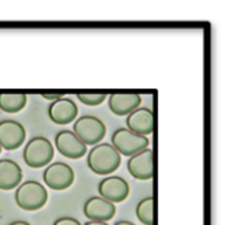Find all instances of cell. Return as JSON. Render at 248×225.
<instances>
[{
    "instance_id": "6da1fadb",
    "label": "cell",
    "mask_w": 248,
    "mask_h": 225,
    "mask_svg": "<svg viewBox=\"0 0 248 225\" xmlns=\"http://www.w3.org/2000/svg\"><path fill=\"white\" fill-rule=\"evenodd\" d=\"M121 161L122 159L119 153L109 143L93 145L87 154V167L94 175L100 176H109L110 173H115L119 169Z\"/></svg>"
},
{
    "instance_id": "7a4b0ae2",
    "label": "cell",
    "mask_w": 248,
    "mask_h": 225,
    "mask_svg": "<svg viewBox=\"0 0 248 225\" xmlns=\"http://www.w3.org/2000/svg\"><path fill=\"white\" fill-rule=\"evenodd\" d=\"M48 201V192L44 185L36 180H26L16 188L15 202L23 211H38L45 207Z\"/></svg>"
},
{
    "instance_id": "3957f363",
    "label": "cell",
    "mask_w": 248,
    "mask_h": 225,
    "mask_svg": "<svg viewBox=\"0 0 248 225\" xmlns=\"http://www.w3.org/2000/svg\"><path fill=\"white\" fill-rule=\"evenodd\" d=\"M54 145L45 137L31 138L23 148V161L32 169L48 166L54 159Z\"/></svg>"
},
{
    "instance_id": "277c9868",
    "label": "cell",
    "mask_w": 248,
    "mask_h": 225,
    "mask_svg": "<svg viewBox=\"0 0 248 225\" xmlns=\"http://www.w3.org/2000/svg\"><path fill=\"white\" fill-rule=\"evenodd\" d=\"M73 132L80 141L87 145H97L106 135V125L102 119L93 115H84L74 122Z\"/></svg>"
},
{
    "instance_id": "5b68a950",
    "label": "cell",
    "mask_w": 248,
    "mask_h": 225,
    "mask_svg": "<svg viewBox=\"0 0 248 225\" xmlns=\"http://www.w3.org/2000/svg\"><path fill=\"white\" fill-rule=\"evenodd\" d=\"M110 145L119 153V156L132 157L137 153L148 148L150 140L147 137L131 132L126 128H118L110 138Z\"/></svg>"
},
{
    "instance_id": "8992f818",
    "label": "cell",
    "mask_w": 248,
    "mask_h": 225,
    "mask_svg": "<svg viewBox=\"0 0 248 225\" xmlns=\"http://www.w3.org/2000/svg\"><path fill=\"white\" fill-rule=\"evenodd\" d=\"M44 183L52 191H65L68 189L76 179L74 170L71 166L62 161H55L46 166L44 172Z\"/></svg>"
},
{
    "instance_id": "52a82bcc",
    "label": "cell",
    "mask_w": 248,
    "mask_h": 225,
    "mask_svg": "<svg viewBox=\"0 0 248 225\" xmlns=\"http://www.w3.org/2000/svg\"><path fill=\"white\" fill-rule=\"evenodd\" d=\"M99 196L110 204H121L129 196V185L124 177L108 176L97 185Z\"/></svg>"
},
{
    "instance_id": "ba28073f",
    "label": "cell",
    "mask_w": 248,
    "mask_h": 225,
    "mask_svg": "<svg viewBox=\"0 0 248 225\" xmlns=\"http://www.w3.org/2000/svg\"><path fill=\"white\" fill-rule=\"evenodd\" d=\"M55 148L61 156L71 160H78L87 153V147L70 129H62L55 135Z\"/></svg>"
},
{
    "instance_id": "9c48e42d",
    "label": "cell",
    "mask_w": 248,
    "mask_h": 225,
    "mask_svg": "<svg viewBox=\"0 0 248 225\" xmlns=\"http://www.w3.org/2000/svg\"><path fill=\"white\" fill-rule=\"evenodd\" d=\"M26 138V131L23 125L13 119L0 121V147L1 150H16Z\"/></svg>"
},
{
    "instance_id": "30bf717a",
    "label": "cell",
    "mask_w": 248,
    "mask_h": 225,
    "mask_svg": "<svg viewBox=\"0 0 248 225\" xmlns=\"http://www.w3.org/2000/svg\"><path fill=\"white\" fill-rule=\"evenodd\" d=\"M128 172L132 177L138 180H150L154 176V153L150 148H145L135 156L129 157Z\"/></svg>"
},
{
    "instance_id": "8fae6325",
    "label": "cell",
    "mask_w": 248,
    "mask_h": 225,
    "mask_svg": "<svg viewBox=\"0 0 248 225\" xmlns=\"http://www.w3.org/2000/svg\"><path fill=\"white\" fill-rule=\"evenodd\" d=\"M77 113H78V108L74 103V100L70 97L61 96L60 99L51 102L48 106V116L57 125H68L74 122Z\"/></svg>"
},
{
    "instance_id": "7c38bea8",
    "label": "cell",
    "mask_w": 248,
    "mask_h": 225,
    "mask_svg": "<svg viewBox=\"0 0 248 225\" xmlns=\"http://www.w3.org/2000/svg\"><path fill=\"white\" fill-rule=\"evenodd\" d=\"M155 118L150 108H138L126 116V129L134 134L147 137L154 132Z\"/></svg>"
},
{
    "instance_id": "4fadbf2b",
    "label": "cell",
    "mask_w": 248,
    "mask_h": 225,
    "mask_svg": "<svg viewBox=\"0 0 248 225\" xmlns=\"http://www.w3.org/2000/svg\"><path fill=\"white\" fill-rule=\"evenodd\" d=\"M83 212L89 221H100L108 223L116 214V208L113 204L105 201L100 196H92L84 202Z\"/></svg>"
},
{
    "instance_id": "5bb4252c",
    "label": "cell",
    "mask_w": 248,
    "mask_h": 225,
    "mask_svg": "<svg viewBox=\"0 0 248 225\" xmlns=\"http://www.w3.org/2000/svg\"><path fill=\"white\" fill-rule=\"evenodd\" d=\"M109 109L116 116L129 115L141 105V96L138 93H112L108 99Z\"/></svg>"
},
{
    "instance_id": "9a60e30c",
    "label": "cell",
    "mask_w": 248,
    "mask_h": 225,
    "mask_svg": "<svg viewBox=\"0 0 248 225\" xmlns=\"http://www.w3.org/2000/svg\"><path fill=\"white\" fill-rule=\"evenodd\" d=\"M22 182V169L20 166L9 159L0 160V189L12 191L16 189Z\"/></svg>"
},
{
    "instance_id": "2e32d148",
    "label": "cell",
    "mask_w": 248,
    "mask_h": 225,
    "mask_svg": "<svg viewBox=\"0 0 248 225\" xmlns=\"http://www.w3.org/2000/svg\"><path fill=\"white\" fill-rule=\"evenodd\" d=\"M28 103V96L25 93H1L0 95V109L6 113L20 112Z\"/></svg>"
},
{
    "instance_id": "e0dca14e",
    "label": "cell",
    "mask_w": 248,
    "mask_h": 225,
    "mask_svg": "<svg viewBox=\"0 0 248 225\" xmlns=\"http://www.w3.org/2000/svg\"><path fill=\"white\" fill-rule=\"evenodd\" d=\"M154 208H155V199L153 196H147L141 199L135 209L137 218L144 225H154Z\"/></svg>"
},
{
    "instance_id": "ac0fdd59",
    "label": "cell",
    "mask_w": 248,
    "mask_h": 225,
    "mask_svg": "<svg viewBox=\"0 0 248 225\" xmlns=\"http://www.w3.org/2000/svg\"><path fill=\"white\" fill-rule=\"evenodd\" d=\"M77 99L86 106H99L108 99V96L105 93H86V95H77Z\"/></svg>"
},
{
    "instance_id": "d6986e66",
    "label": "cell",
    "mask_w": 248,
    "mask_h": 225,
    "mask_svg": "<svg viewBox=\"0 0 248 225\" xmlns=\"http://www.w3.org/2000/svg\"><path fill=\"white\" fill-rule=\"evenodd\" d=\"M52 225H81L78 223V220L76 218H71V217H62V218H58L54 221Z\"/></svg>"
},
{
    "instance_id": "ffe728a7",
    "label": "cell",
    "mask_w": 248,
    "mask_h": 225,
    "mask_svg": "<svg viewBox=\"0 0 248 225\" xmlns=\"http://www.w3.org/2000/svg\"><path fill=\"white\" fill-rule=\"evenodd\" d=\"M42 97H44V99H46V100H51V102H54V100L60 99L61 96H60V95H44Z\"/></svg>"
},
{
    "instance_id": "44dd1931",
    "label": "cell",
    "mask_w": 248,
    "mask_h": 225,
    "mask_svg": "<svg viewBox=\"0 0 248 225\" xmlns=\"http://www.w3.org/2000/svg\"><path fill=\"white\" fill-rule=\"evenodd\" d=\"M9 225H31L26 221H22V220H16V221H12Z\"/></svg>"
},
{
    "instance_id": "7402d4cb",
    "label": "cell",
    "mask_w": 248,
    "mask_h": 225,
    "mask_svg": "<svg viewBox=\"0 0 248 225\" xmlns=\"http://www.w3.org/2000/svg\"><path fill=\"white\" fill-rule=\"evenodd\" d=\"M84 225H109L108 223H100V221H87Z\"/></svg>"
},
{
    "instance_id": "603a6c76",
    "label": "cell",
    "mask_w": 248,
    "mask_h": 225,
    "mask_svg": "<svg viewBox=\"0 0 248 225\" xmlns=\"http://www.w3.org/2000/svg\"><path fill=\"white\" fill-rule=\"evenodd\" d=\"M115 225H135L134 223H131V221H125V220H122V221H118Z\"/></svg>"
},
{
    "instance_id": "cb8c5ba5",
    "label": "cell",
    "mask_w": 248,
    "mask_h": 225,
    "mask_svg": "<svg viewBox=\"0 0 248 225\" xmlns=\"http://www.w3.org/2000/svg\"><path fill=\"white\" fill-rule=\"evenodd\" d=\"M0 153H1V147H0Z\"/></svg>"
}]
</instances>
